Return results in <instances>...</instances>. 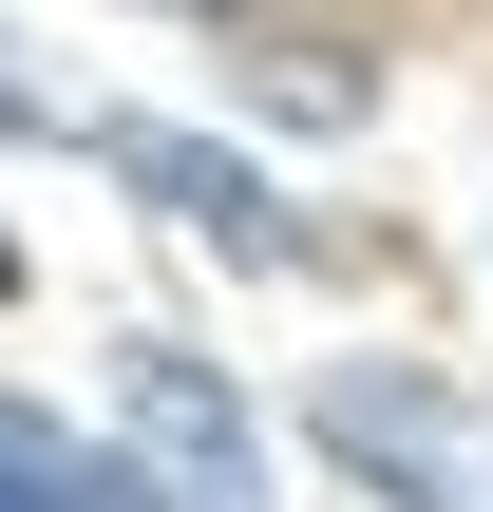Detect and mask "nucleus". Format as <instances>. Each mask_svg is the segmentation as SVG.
<instances>
[{
	"label": "nucleus",
	"instance_id": "nucleus-1",
	"mask_svg": "<svg viewBox=\"0 0 493 512\" xmlns=\"http://www.w3.org/2000/svg\"><path fill=\"white\" fill-rule=\"evenodd\" d=\"M114 437H133V494H152V512H266V437H247V399H228L209 361H171V342H133Z\"/></svg>",
	"mask_w": 493,
	"mask_h": 512
},
{
	"label": "nucleus",
	"instance_id": "nucleus-2",
	"mask_svg": "<svg viewBox=\"0 0 493 512\" xmlns=\"http://www.w3.org/2000/svg\"><path fill=\"white\" fill-rule=\"evenodd\" d=\"M114 171H133V190H171V209H190L209 247H247V266H285V209H266V190H247L228 152H190V133H114Z\"/></svg>",
	"mask_w": 493,
	"mask_h": 512
},
{
	"label": "nucleus",
	"instance_id": "nucleus-3",
	"mask_svg": "<svg viewBox=\"0 0 493 512\" xmlns=\"http://www.w3.org/2000/svg\"><path fill=\"white\" fill-rule=\"evenodd\" d=\"M0 512H152V494H133V475H95L57 418H19V399H0Z\"/></svg>",
	"mask_w": 493,
	"mask_h": 512
},
{
	"label": "nucleus",
	"instance_id": "nucleus-4",
	"mask_svg": "<svg viewBox=\"0 0 493 512\" xmlns=\"http://www.w3.org/2000/svg\"><path fill=\"white\" fill-rule=\"evenodd\" d=\"M0 304H19V247H0Z\"/></svg>",
	"mask_w": 493,
	"mask_h": 512
},
{
	"label": "nucleus",
	"instance_id": "nucleus-5",
	"mask_svg": "<svg viewBox=\"0 0 493 512\" xmlns=\"http://www.w3.org/2000/svg\"><path fill=\"white\" fill-rule=\"evenodd\" d=\"M0 114H19V76H0Z\"/></svg>",
	"mask_w": 493,
	"mask_h": 512
}]
</instances>
